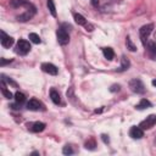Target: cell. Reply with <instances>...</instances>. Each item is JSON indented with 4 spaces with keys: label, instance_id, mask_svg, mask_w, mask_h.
I'll return each instance as SVG.
<instances>
[{
    "label": "cell",
    "instance_id": "cell-23",
    "mask_svg": "<svg viewBox=\"0 0 156 156\" xmlns=\"http://www.w3.org/2000/svg\"><path fill=\"white\" fill-rule=\"evenodd\" d=\"M126 44H127V48H128L130 51H135V50H136V46L132 43V40H130L129 37H127V39H126Z\"/></svg>",
    "mask_w": 156,
    "mask_h": 156
},
{
    "label": "cell",
    "instance_id": "cell-2",
    "mask_svg": "<svg viewBox=\"0 0 156 156\" xmlns=\"http://www.w3.org/2000/svg\"><path fill=\"white\" fill-rule=\"evenodd\" d=\"M129 88L133 93H136V94H144L145 93V85L143 84V82L140 79H132L129 82Z\"/></svg>",
    "mask_w": 156,
    "mask_h": 156
},
{
    "label": "cell",
    "instance_id": "cell-25",
    "mask_svg": "<svg viewBox=\"0 0 156 156\" xmlns=\"http://www.w3.org/2000/svg\"><path fill=\"white\" fill-rule=\"evenodd\" d=\"M2 79H4L5 82H7V83H9L10 85H12V87H15V88H17V83H16V82H13V80H12L11 78H6V77H4Z\"/></svg>",
    "mask_w": 156,
    "mask_h": 156
},
{
    "label": "cell",
    "instance_id": "cell-14",
    "mask_svg": "<svg viewBox=\"0 0 156 156\" xmlns=\"http://www.w3.org/2000/svg\"><path fill=\"white\" fill-rule=\"evenodd\" d=\"M102 52H104L105 58H107L108 61H111L113 58V56H115V52H113V50L111 48H104L102 49Z\"/></svg>",
    "mask_w": 156,
    "mask_h": 156
},
{
    "label": "cell",
    "instance_id": "cell-7",
    "mask_svg": "<svg viewBox=\"0 0 156 156\" xmlns=\"http://www.w3.org/2000/svg\"><path fill=\"white\" fill-rule=\"evenodd\" d=\"M41 69H43L45 73H49V74H51V76H56L57 72H58L57 67H56L55 65H52V63H49V62L43 63V65H41Z\"/></svg>",
    "mask_w": 156,
    "mask_h": 156
},
{
    "label": "cell",
    "instance_id": "cell-26",
    "mask_svg": "<svg viewBox=\"0 0 156 156\" xmlns=\"http://www.w3.org/2000/svg\"><path fill=\"white\" fill-rule=\"evenodd\" d=\"M101 139L104 140V143H105V144H107V143L110 141V139H108V136H107L106 134H102V135H101Z\"/></svg>",
    "mask_w": 156,
    "mask_h": 156
},
{
    "label": "cell",
    "instance_id": "cell-6",
    "mask_svg": "<svg viewBox=\"0 0 156 156\" xmlns=\"http://www.w3.org/2000/svg\"><path fill=\"white\" fill-rule=\"evenodd\" d=\"M27 108L30 110V111H39V110H44V106L43 104L37 100V99H30L28 102H27Z\"/></svg>",
    "mask_w": 156,
    "mask_h": 156
},
{
    "label": "cell",
    "instance_id": "cell-27",
    "mask_svg": "<svg viewBox=\"0 0 156 156\" xmlns=\"http://www.w3.org/2000/svg\"><path fill=\"white\" fill-rule=\"evenodd\" d=\"M110 90H111V91H118V90H119V85H118V84H117V85L115 84V85H112V87H111V89H110Z\"/></svg>",
    "mask_w": 156,
    "mask_h": 156
},
{
    "label": "cell",
    "instance_id": "cell-9",
    "mask_svg": "<svg viewBox=\"0 0 156 156\" xmlns=\"http://www.w3.org/2000/svg\"><path fill=\"white\" fill-rule=\"evenodd\" d=\"M27 127H28V129H30L32 132L39 133V132H43V130L45 129V123H43V122H34V123H30V124L28 123Z\"/></svg>",
    "mask_w": 156,
    "mask_h": 156
},
{
    "label": "cell",
    "instance_id": "cell-17",
    "mask_svg": "<svg viewBox=\"0 0 156 156\" xmlns=\"http://www.w3.org/2000/svg\"><path fill=\"white\" fill-rule=\"evenodd\" d=\"M74 21H76V23L80 24V26H85L87 24V20L80 13H74Z\"/></svg>",
    "mask_w": 156,
    "mask_h": 156
},
{
    "label": "cell",
    "instance_id": "cell-16",
    "mask_svg": "<svg viewBox=\"0 0 156 156\" xmlns=\"http://www.w3.org/2000/svg\"><path fill=\"white\" fill-rule=\"evenodd\" d=\"M13 96H15L16 102H17V104H20V105H21V104H23V102L26 101V96H24V94H23V93H21V91H16Z\"/></svg>",
    "mask_w": 156,
    "mask_h": 156
},
{
    "label": "cell",
    "instance_id": "cell-30",
    "mask_svg": "<svg viewBox=\"0 0 156 156\" xmlns=\"http://www.w3.org/2000/svg\"><path fill=\"white\" fill-rule=\"evenodd\" d=\"M152 85H154V87H156V79H154V80H152Z\"/></svg>",
    "mask_w": 156,
    "mask_h": 156
},
{
    "label": "cell",
    "instance_id": "cell-5",
    "mask_svg": "<svg viewBox=\"0 0 156 156\" xmlns=\"http://www.w3.org/2000/svg\"><path fill=\"white\" fill-rule=\"evenodd\" d=\"M155 124H156V115H150V116H147L144 121L140 122L139 127L144 130V129H150V128L154 127Z\"/></svg>",
    "mask_w": 156,
    "mask_h": 156
},
{
    "label": "cell",
    "instance_id": "cell-3",
    "mask_svg": "<svg viewBox=\"0 0 156 156\" xmlns=\"http://www.w3.org/2000/svg\"><path fill=\"white\" fill-rule=\"evenodd\" d=\"M30 51V44L29 41L24 40V39H20L17 41V45H16V52L20 54V55H26Z\"/></svg>",
    "mask_w": 156,
    "mask_h": 156
},
{
    "label": "cell",
    "instance_id": "cell-22",
    "mask_svg": "<svg viewBox=\"0 0 156 156\" xmlns=\"http://www.w3.org/2000/svg\"><path fill=\"white\" fill-rule=\"evenodd\" d=\"M87 149H89V150H94L95 149V146H96V144H95V140L93 139V138H90L87 143H85V145H84Z\"/></svg>",
    "mask_w": 156,
    "mask_h": 156
},
{
    "label": "cell",
    "instance_id": "cell-15",
    "mask_svg": "<svg viewBox=\"0 0 156 156\" xmlns=\"http://www.w3.org/2000/svg\"><path fill=\"white\" fill-rule=\"evenodd\" d=\"M1 91H2V94H4V96H5L6 99H11V98H12V94H11V91H10V90H7V88H6V85H5V80H4V79L1 80Z\"/></svg>",
    "mask_w": 156,
    "mask_h": 156
},
{
    "label": "cell",
    "instance_id": "cell-4",
    "mask_svg": "<svg viewBox=\"0 0 156 156\" xmlns=\"http://www.w3.org/2000/svg\"><path fill=\"white\" fill-rule=\"evenodd\" d=\"M56 35H57V41L61 44V45H67L69 43V34L66 29H63L62 27L57 29L56 32Z\"/></svg>",
    "mask_w": 156,
    "mask_h": 156
},
{
    "label": "cell",
    "instance_id": "cell-13",
    "mask_svg": "<svg viewBox=\"0 0 156 156\" xmlns=\"http://www.w3.org/2000/svg\"><path fill=\"white\" fill-rule=\"evenodd\" d=\"M147 107H151V102L146 99H141L140 102L135 106V108H138V110H144V108H147Z\"/></svg>",
    "mask_w": 156,
    "mask_h": 156
},
{
    "label": "cell",
    "instance_id": "cell-24",
    "mask_svg": "<svg viewBox=\"0 0 156 156\" xmlns=\"http://www.w3.org/2000/svg\"><path fill=\"white\" fill-rule=\"evenodd\" d=\"M62 152H63V155H72L74 151H73V149H72L71 145H66V146H63Z\"/></svg>",
    "mask_w": 156,
    "mask_h": 156
},
{
    "label": "cell",
    "instance_id": "cell-11",
    "mask_svg": "<svg viewBox=\"0 0 156 156\" xmlns=\"http://www.w3.org/2000/svg\"><path fill=\"white\" fill-rule=\"evenodd\" d=\"M145 46L147 49L149 55L152 57V60H156V44L154 41H150V43H146Z\"/></svg>",
    "mask_w": 156,
    "mask_h": 156
},
{
    "label": "cell",
    "instance_id": "cell-18",
    "mask_svg": "<svg viewBox=\"0 0 156 156\" xmlns=\"http://www.w3.org/2000/svg\"><path fill=\"white\" fill-rule=\"evenodd\" d=\"M129 60L126 57V56H122V63H121V67H119V71H126L129 68Z\"/></svg>",
    "mask_w": 156,
    "mask_h": 156
},
{
    "label": "cell",
    "instance_id": "cell-12",
    "mask_svg": "<svg viewBox=\"0 0 156 156\" xmlns=\"http://www.w3.org/2000/svg\"><path fill=\"white\" fill-rule=\"evenodd\" d=\"M50 98H51L52 102H54V104H56V105H58V104L61 102L60 94H58V91H57V90H55V89H51V90H50Z\"/></svg>",
    "mask_w": 156,
    "mask_h": 156
},
{
    "label": "cell",
    "instance_id": "cell-19",
    "mask_svg": "<svg viewBox=\"0 0 156 156\" xmlns=\"http://www.w3.org/2000/svg\"><path fill=\"white\" fill-rule=\"evenodd\" d=\"M48 9H49L51 16L56 17V7H55V4H54L52 0H48Z\"/></svg>",
    "mask_w": 156,
    "mask_h": 156
},
{
    "label": "cell",
    "instance_id": "cell-1",
    "mask_svg": "<svg viewBox=\"0 0 156 156\" xmlns=\"http://www.w3.org/2000/svg\"><path fill=\"white\" fill-rule=\"evenodd\" d=\"M152 29H154V24H151V23H150V24H145V26H143V27L139 29V37H140V40H141L143 45H146L147 38H149V35L151 34Z\"/></svg>",
    "mask_w": 156,
    "mask_h": 156
},
{
    "label": "cell",
    "instance_id": "cell-21",
    "mask_svg": "<svg viewBox=\"0 0 156 156\" xmlns=\"http://www.w3.org/2000/svg\"><path fill=\"white\" fill-rule=\"evenodd\" d=\"M27 0H11V6L12 7H20L23 5H27Z\"/></svg>",
    "mask_w": 156,
    "mask_h": 156
},
{
    "label": "cell",
    "instance_id": "cell-29",
    "mask_svg": "<svg viewBox=\"0 0 156 156\" xmlns=\"http://www.w3.org/2000/svg\"><path fill=\"white\" fill-rule=\"evenodd\" d=\"M7 62H11V60H7V61H6V60H4V58L1 60V65H5V63H7Z\"/></svg>",
    "mask_w": 156,
    "mask_h": 156
},
{
    "label": "cell",
    "instance_id": "cell-28",
    "mask_svg": "<svg viewBox=\"0 0 156 156\" xmlns=\"http://www.w3.org/2000/svg\"><path fill=\"white\" fill-rule=\"evenodd\" d=\"M91 4H93L94 6H98V5H99V0H91Z\"/></svg>",
    "mask_w": 156,
    "mask_h": 156
},
{
    "label": "cell",
    "instance_id": "cell-20",
    "mask_svg": "<svg viewBox=\"0 0 156 156\" xmlns=\"http://www.w3.org/2000/svg\"><path fill=\"white\" fill-rule=\"evenodd\" d=\"M29 40L34 44H40V37L37 34V33H29Z\"/></svg>",
    "mask_w": 156,
    "mask_h": 156
},
{
    "label": "cell",
    "instance_id": "cell-8",
    "mask_svg": "<svg viewBox=\"0 0 156 156\" xmlns=\"http://www.w3.org/2000/svg\"><path fill=\"white\" fill-rule=\"evenodd\" d=\"M129 135L133 138V139H140V138H143L144 136V132H143V129L138 126H133L132 128H130V130H129Z\"/></svg>",
    "mask_w": 156,
    "mask_h": 156
},
{
    "label": "cell",
    "instance_id": "cell-10",
    "mask_svg": "<svg viewBox=\"0 0 156 156\" xmlns=\"http://www.w3.org/2000/svg\"><path fill=\"white\" fill-rule=\"evenodd\" d=\"M1 45L4 48H10L13 45V38L10 35H6L4 32H1Z\"/></svg>",
    "mask_w": 156,
    "mask_h": 156
}]
</instances>
